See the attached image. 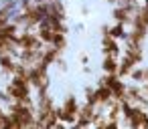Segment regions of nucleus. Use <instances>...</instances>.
<instances>
[{
  "label": "nucleus",
  "mask_w": 148,
  "mask_h": 129,
  "mask_svg": "<svg viewBox=\"0 0 148 129\" xmlns=\"http://www.w3.org/2000/svg\"><path fill=\"white\" fill-rule=\"evenodd\" d=\"M4 109H6L8 113H12V115L18 119L21 129H25V127H35V123H37V111H35V107L25 105V103H18V101H10V103L4 105Z\"/></svg>",
  "instance_id": "obj_1"
},
{
  "label": "nucleus",
  "mask_w": 148,
  "mask_h": 129,
  "mask_svg": "<svg viewBox=\"0 0 148 129\" xmlns=\"http://www.w3.org/2000/svg\"><path fill=\"white\" fill-rule=\"evenodd\" d=\"M79 99L75 93H67L63 97V101L57 105L59 107V121H63L67 127L73 125V121L77 119V113H79Z\"/></svg>",
  "instance_id": "obj_2"
},
{
  "label": "nucleus",
  "mask_w": 148,
  "mask_h": 129,
  "mask_svg": "<svg viewBox=\"0 0 148 129\" xmlns=\"http://www.w3.org/2000/svg\"><path fill=\"white\" fill-rule=\"evenodd\" d=\"M101 55H110L120 59L122 55V41L114 38L110 32H101Z\"/></svg>",
  "instance_id": "obj_3"
},
{
  "label": "nucleus",
  "mask_w": 148,
  "mask_h": 129,
  "mask_svg": "<svg viewBox=\"0 0 148 129\" xmlns=\"http://www.w3.org/2000/svg\"><path fill=\"white\" fill-rule=\"evenodd\" d=\"M16 65H18V59L12 53H0V73H2V75L12 77Z\"/></svg>",
  "instance_id": "obj_4"
},
{
  "label": "nucleus",
  "mask_w": 148,
  "mask_h": 129,
  "mask_svg": "<svg viewBox=\"0 0 148 129\" xmlns=\"http://www.w3.org/2000/svg\"><path fill=\"white\" fill-rule=\"evenodd\" d=\"M132 10H128L126 6H122V4H116V6H112V18H114V22H122V24H126L128 28H130V22H132Z\"/></svg>",
  "instance_id": "obj_5"
},
{
  "label": "nucleus",
  "mask_w": 148,
  "mask_h": 129,
  "mask_svg": "<svg viewBox=\"0 0 148 129\" xmlns=\"http://www.w3.org/2000/svg\"><path fill=\"white\" fill-rule=\"evenodd\" d=\"M146 38H148V28H140V26H130L128 36H126V41L134 45H144Z\"/></svg>",
  "instance_id": "obj_6"
},
{
  "label": "nucleus",
  "mask_w": 148,
  "mask_h": 129,
  "mask_svg": "<svg viewBox=\"0 0 148 129\" xmlns=\"http://www.w3.org/2000/svg\"><path fill=\"white\" fill-rule=\"evenodd\" d=\"M37 30V34H39V38H41V43L43 45H51V41H53V34H55V30L47 24V22H39V26L35 28Z\"/></svg>",
  "instance_id": "obj_7"
},
{
  "label": "nucleus",
  "mask_w": 148,
  "mask_h": 129,
  "mask_svg": "<svg viewBox=\"0 0 148 129\" xmlns=\"http://www.w3.org/2000/svg\"><path fill=\"white\" fill-rule=\"evenodd\" d=\"M101 73L116 75L118 73V59L116 57H110V55H103V59H101Z\"/></svg>",
  "instance_id": "obj_8"
},
{
  "label": "nucleus",
  "mask_w": 148,
  "mask_h": 129,
  "mask_svg": "<svg viewBox=\"0 0 148 129\" xmlns=\"http://www.w3.org/2000/svg\"><path fill=\"white\" fill-rule=\"evenodd\" d=\"M51 45H53L61 55H63V53H65V49L69 47V34H65V32H55V34H53Z\"/></svg>",
  "instance_id": "obj_9"
},
{
  "label": "nucleus",
  "mask_w": 148,
  "mask_h": 129,
  "mask_svg": "<svg viewBox=\"0 0 148 129\" xmlns=\"http://www.w3.org/2000/svg\"><path fill=\"white\" fill-rule=\"evenodd\" d=\"M110 34L114 36V38H118V41H126V36H128V26L126 24H122V22H114L112 26H110Z\"/></svg>",
  "instance_id": "obj_10"
},
{
  "label": "nucleus",
  "mask_w": 148,
  "mask_h": 129,
  "mask_svg": "<svg viewBox=\"0 0 148 129\" xmlns=\"http://www.w3.org/2000/svg\"><path fill=\"white\" fill-rule=\"evenodd\" d=\"M83 101L89 105H97V97H95V85H85L83 87Z\"/></svg>",
  "instance_id": "obj_11"
},
{
  "label": "nucleus",
  "mask_w": 148,
  "mask_h": 129,
  "mask_svg": "<svg viewBox=\"0 0 148 129\" xmlns=\"http://www.w3.org/2000/svg\"><path fill=\"white\" fill-rule=\"evenodd\" d=\"M128 81H132V83H144V69H142V65H138V67H134L130 71Z\"/></svg>",
  "instance_id": "obj_12"
},
{
  "label": "nucleus",
  "mask_w": 148,
  "mask_h": 129,
  "mask_svg": "<svg viewBox=\"0 0 148 129\" xmlns=\"http://www.w3.org/2000/svg\"><path fill=\"white\" fill-rule=\"evenodd\" d=\"M10 16H12V12H10L6 6H0V28H2V26L10 20Z\"/></svg>",
  "instance_id": "obj_13"
},
{
  "label": "nucleus",
  "mask_w": 148,
  "mask_h": 129,
  "mask_svg": "<svg viewBox=\"0 0 148 129\" xmlns=\"http://www.w3.org/2000/svg\"><path fill=\"white\" fill-rule=\"evenodd\" d=\"M55 65H57V67H59V71H63V73H65V71H67V61H65V59H63V55H61V57H59V59H57V61H55Z\"/></svg>",
  "instance_id": "obj_14"
},
{
  "label": "nucleus",
  "mask_w": 148,
  "mask_h": 129,
  "mask_svg": "<svg viewBox=\"0 0 148 129\" xmlns=\"http://www.w3.org/2000/svg\"><path fill=\"white\" fill-rule=\"evenodd\" d=\"M79 63L85 67V65L89 63V55H87V53H81V55H79Z\"/></svg>",
  "instance_id": "obj_15"
},
{
  "label": "nucleus",
  "mask_w": 148,
  "mask_h": 129,
  "mask_svg": "<svg viewBox=\"0 0 148 129\" xmlns=\"http://www.w3.org/2000/svg\"><path fill=\"white\" fill-rule=\"evenodd\" d=\"M103 2H106V4H110V6H116L120 0H103Z\"/></svg>",
  "instance_id": "obj_16"
},
{
  "label": "nucleus",
  "mask_w": 148,
  "mask_h": 129,
  "mask_svg": "<svg viewBox=\"0 0 148 129\" xmlns=\"http://www.w3.org/2000/svg\"><path fill=\"white\" fill-rule=\"evenodd\" d=\"M142 69H144V81H148V65H144Z\"/></svg>",
  "instance_id": "obj_17"
},
{
  "label": "nucleus",
  "mask_w": 148,
  "mask_h": 129,
  "mask_svg": "<svg viewBox=\"0 0 148 129\" xmlns=\"http://www.w3.org/2000/svg\"><path fill=\"white\" fill-rule=\"evenodd\" d=\"M4 113H6V109H4V105H2V103H0V115H4Z\"/></svg>",
  "instance_id": "obj_18"
},
{
  "label": "nucleus",
  "mask_w": 148,
  "mask_h": 129,
  "mask_svg": "<svg viewBox=\"0 0 148 129\" xmlns=\"http://www.w3.org/2000/svg\"><path fill=\"white\" fill-rule=\"evenodd\" d=\"M142 6H144V8L148 10V0H142Z\"/></svg>",
  "instance_id": "obj_19"
}]
</instances>
